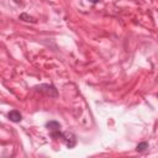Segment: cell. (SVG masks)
I'll return each mask as SVG.
<instances>
[{"label":"cell","instance_id":"cell-5","mask_svg":"<svg viewBox=\"0 0 158 158\" xmlns=\"http://www.w3.org/2000/svg\"><path fill=\"white\" fill-rule=\"evenodd\" d=\"M148 149V143L147 142H141V143H138L137 144V147H136V151L137 152H144V151H147Z\"/></svg>","mask_w":158,"mask_h":158},{"label":"cell","instance_id":"cell-1","mask_svg":"<svg viewBox=\"0 0 158 158\" xmlns=\"http://www.w3.org/2000/svg\"><path fill=\"white\" fill-rule=\"evenodd\" d=\"M36 89H37L38 91H41V93L48 95V96H53V98H56V96L58 95L57 89H56L53 85H49V84H41V85L36 86Z\"/></svg>","mask_w":158,"mask_h":158},{"label":"cell","instance_id":"cell-3","mask_svg":"<svg viewBox=\"0 0 158 158\" xmlns=\"http://www.w3.org/2000/svg\"><path fill=\"white\" fill-rule=\"evenodd\" d=\"M7 117L10 118V121L12 122H20L22 120V115L20 114V111L17 110H11L9 114H7Z\"/></svg>","mask_w":158,"mask_h":158},{"label":"cell","instance_id":"cell-4","mask_svg":"<svg viewBox=\"0 0 158 158\" xmlns=\"http://www.w3.org/2000/svg\"><path fill=\"white\" fill-rule=\"evenodd\" d=\"M46 127L49 130V131H58V130H60V123L58 122V121H48L47 123H46Z\"/></svg>","mask_w":158,"mask_h":158},{"label":"cell","instance_id":"cell-2","mask_svg":"<svg viewBox=\"0 0 158 158\" xmlns=\"http://www.w3.org/2000/svg\"><path fill=\"white\" fill-rule=\"evenodd\" d=\"M62 139L64 141V143L67 144L68 148H73V147L77 144L75 135L72 133V132H63V137H62Z\"/></svg>","mask_w":158,"mask_h":158},{"label":"cell","instance_id":"cell-6","mask_svg":"<svg viewBox=\"0 0 158 158\" xmlns=\"http://www.w3.org/2000/svg\"><path fill=\"white\" fill-rule=\"evenodd\" d=\"M20 20H23V21H31V22H36V20L32 17V16H28L27 14H21L20 15Z\"/></svg>","mask_w":158,"mask_h":158},{"label":"cell","instance_id":"cell-7","mask_svg":"<svg viewBox=\"0 0 158 158\" xmlns=\"http://www.w3.org/2000/svg\"><path fill=\"white\" fill-rule=\"evenodd\" d=\"M90 2H93V4H96V2H99V0H89Z\"/></svg>","mask_w":158,"mask_h":158}]
</instances>
